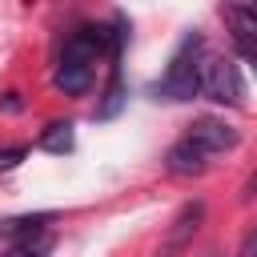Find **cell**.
Here are the masks:
<instances>
[{"instance_id": "obj_9", "label": "cell", "mask_w": 257, "mask_h": 257, "mask_svg": "<svg viewBox=\"0 0 257 257\" xmlns=\"http://www.w3.org/2000/svg\"><path fill=\"white\" fill-rule=\"evenodd\" d=\"M36 145H40L44 153H52V157H64V153L72 149V120H52V124H44Z\"/></svg>"}, {"instance_id": "obj_8", "label": "cell", "mask_w": 257, "mask_h": 257, "mask_svg": "<svg viewBox=\"0 0 257 257\" xmlns=\"http://www.w3.org/2000/svg\"><path fill=\"white\" fill-rule=\"evenodd\" d=\"M124 100H128L124 76H120V68H108V84H104V92H100V100H96V120H112V116L124 108Z\"/></svg>"}, {"instance_id": "obj_13", "label": "cell", "mask_w": 257, "mask_h": 257, "mask_svg": "<svg viewBox=\"0 0 257 257\" xmlns=\"http://www.w3.org/2000/svg\"><path fill=\"white\" fill-rule=\"evenodd\" d=\"M237 257H257V229L245 233V241L237 245Z\"/></svg>"}, {"instance_id": "obj_4", "label": "cell", "mask_w": 257, "mask_h": 257, "mask_svg": "<svg viewBox=\"0 0 257 257\" xmlns=\"http://www.w3.org/2000/svg\"><path fill=\"white\" fill-rule=\"evenodd\" d=\"M201 221H205V201H185L177 209V217L169 221L165 237L157 241L153 257H185L189 245H193V237H197V229H201Z\"/></svg>"}, {"instance_id": "obj_3", "label": "cell", "mask_w": 257, "mask_h": 257, "mask_svg": "<svg viewBox=\"0 0 257 257\" xmlns=\"http://www.w3.org/2000/svg\"><path fill=\"white\" fill-rule=\"evenodd\" d=\"M201 96H209L217 104H229V108H237L245 100V80H241V68H237L233 56L205 52V64H201Z\"/></svg>"}, {"instance_id": "obj_14", "label": "cell", "mask_w": 257, "mask_h": 257, "mask_svg": "<svg viewBox=\"0 0 257 257\" xmlns=\"http://www.w3.org/2000/svg\"><path fill=\"white\" fill-rule=\"evenodd\" d=\"M253 197H257V173H253V177L245 181V189H241V201H253Z\"/></svg>"}, {"instance_id": "obj_2", "label": "cell", "mask_w": 257, "mask_h": 257, "mask_svg": "<svg viewBox=\"0 0 257 257\" xmlns=\"http://www.w3.org/2000/svg\"><path fill=\"white\" fill-rule=\"evenodd\" d=\"M201 64H205V40L197 32H189L177 44V52L169 56L165 76L153 84V96L157 100H193L201 92Z\"/></svg>"}, {"instance_id": "obj_5", "label": "cell", "mask_w": 257, "mask_h": 257, "mask_svg": "<svg viewBox=\"0 0 257 257\" xmlns=\"http://www.w3.org/2000/svg\"><path fill=\"white\" fill-rule=\"evenodd\" d=\"M185 137H189L201 153H209V157L229 153V149H237V141H241V133H237L229 120H221V116H197V120L185 128Z\"/></svg>"}, {"instance_id": "obj_10", "label": "cell", "mask_w": 257, "mask_h": 257, "mask_svg": "<svg viewBox=\"0 0 257 257\" xmlns=\"http://www.w3.org/2000/svg\"><path fill=\"white\" fill-rule=\"evenodd\" d=\"M52 245H56V237H52V233H36V237L12 241L0 257H48V253H52Z\"/></svg>"}, {"instance_id": "obj_11", "label": "cell", "mask_w": 257, "mask_h": 257, "mask_svg": "<svg viewBox=\"0 0 257 257\" xmlns=\"http://www.w3.org/2000/svg\"><path fill=\"white\" fill-rule=\"evenodd\" d=\"M233 52H237L245 64H253V72H257V36H249V32H233Z\"/></svg>"}, {"instance_id": "obj_12", "label": "cell", "mask_w": 257, "mask_h": 257, "mask_svg": "<svg viewBox=\"0 0 257 257\" xmlns=\"http://www.w3.org/2000/svg\"><path fill=\"white\" fill-rule=\"evenodd\" d=\"M24 157H28V149H24V145H4V149H0V173L16 169Z\"/></svg>"}, {"instance_id": "obj_6", "label": "cell", "mask_w": 257, "mask_h": 257, "mask_svg": "<svg viewBox=\"0 0 257 257\" xmlns=\"http://www.w3.org/2000/svg\"><path fill=\"white\" fill-rule=\"evenodd\" d=\"M165 169H169L173 177H201V173L209 169V153H201L189 137H181V141L169 145V153H165Z\"/></svg>"}, {"instance_id": "obj_15", "label": "cell", "mask_w": 257, "mask_h": 257, "mask_svg": "<svg viewBox=\"0 0 257 257\" xmlns=\"http://www.w3.org/2000/svg\"><path fill=\"white\" fill-rule=\"evenodd\" d=\"M253 8H257V4H253Z\"/></svg>"}, {"instance_id": "obj_7", "label": "cell", "mask_w": 257, "mask_h": 257, "mask_svg": "<svg viewBox=\"0 0 257 257\" xmlns=\"http://www.w3.org/2000/svg\"><path fill=\"white\" fill-rule=\"evenodd\" d=\"M48 221H56V213H24V217H8L0 221V237L8 241H24L36 233H48Z\"/></svg>"}, {"instance_id": "obj_1", "label": "cell", "mask_w": 257, "mask_h": 257, "mask_svg": "<svg viewBox=\"0 0 257 257\" xmlns=\"http://www.w3.org/2000/svg\"><path fill=\"white\" fill-rule=\"evenodd\" d=\"M108 52V28L104 24H80L68 40H64V52L56 60V88L64 96H84L92 88V76H96V60Z\"/></svg>"}]
</instances>
